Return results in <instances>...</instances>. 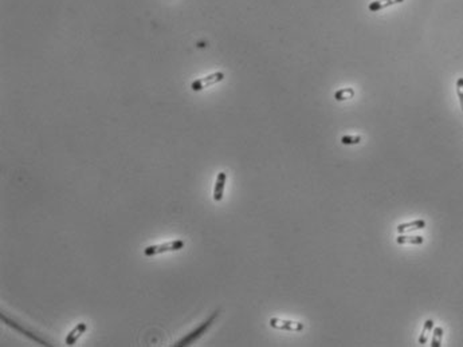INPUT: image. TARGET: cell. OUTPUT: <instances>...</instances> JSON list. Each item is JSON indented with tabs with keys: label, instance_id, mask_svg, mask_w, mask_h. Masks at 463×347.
<instances>
[{
	"label": "cell",
	"instance_id": "cell-1",
	"mask_svg": "<svg viewBox=\"0 0 463 347\" xmlns=\"http://www.w3.org/2000/svg\"><path fill=\"white\" fill-rule=\"evenodd\" d=\"M219 314H221V311H219V310H215V311H214V312H212V314H211L210 316L203 322V323H200L196 329H194L192 331H189L187 335L183 336L181 339H179L173 346L175 347L191 346L192 343H195V342L198 341L199 338H201V336L204 335L207 331L210 330V327L214 325V322H215L216 318L219 316Z\"/></svg>",
	"mask_w": 463,
	"mask_h": 347
},
{
	"label": "cell",
	"instance_id": "cell-2",
	"mask_svg": "<svg viewBox=\"0 0 463 347\" xmlns=\"http://www.w3.org/2000/svg\"><path fill=\"white\" fill-rule=\"evenodd\" d=\"M185 247L184 240L176 239L172 241H165L161 244H153L148 245L146 248H144V255L146 257H153V256L161 255V254H167V252H178L181 251Z\"/></svg>",
	"mask_w": 463,
	"mask_h": 347
},
{
	"label": "cell",
	"instance_id": "cell-3",
	"mask_svg": "<svg viewBox=\"0 0 463 347\" xmlns=\"http://www.w3.org/2000/svg\"><path fill=\"white\" fill-rule=\"evenodd\" d=\"M0 318H1V320H3V322H4V323H6L7 326H10V327H12L14 330L19 331L20 334H23V335H26V336H27V338H30L31 341L37 342V343H39V345H42V346H47V347H51V346H53V345H51V343H50L49 341H46L44 338H42V336H39L38 334L35 332V331L28 330V329H26V327H24V326H23V325H20V323H18L17 320H14V319H11V318H8V316H7L6 314H1V315H0Z\"/></svg>",
	"mask_w": 463,
	"mask_h": 347
},
{
	"label": "cell",
	"instance_id": "cell-4",
	"mask_svg": "<svg viewBox=\"0 0 463 347\" xmlns=\"http://www.w3.org/2000/svg\"><path fill=\"white\" fill-rule=\"evenodd\" d=\"M224 79V74L221 73V71H218V73H212L210 75L203 76V78H199V79H196L191 83V89L194 90V91H201V90H204L207 87H211L216 85V83H219Z\"/></svg>",
	"mask_w": 463,
	"mask_h": 347
},
{
	"label": "cell",
	"instance_id": "cell-5",
	"mask_svg": "<svg viewBox=\"0 0 463 347\" xmlns=\"http://www.w3.org/2000/svg\"><path fill=\"white\" fill-rule=\"evenodd\" d=\"M270 326L273 327V329H277V330H282V331H294V332H298V331L303 330V323L301 322H294V320H287V319H281V318H271L270 319Z\"/></svg>",
	"mask_w": 463,
	"mask_h": 347
},
{
	"label": "cell",
	"instance_id": "cell-6",
	"mask_svg": "<svg viewBox=\"0 0 463 347\" xmlns=\"http://www.w3.org/2000/svg\"><path fill=\"white\" fill-rule=\"evenodd\" d=\"M87 330V325L85 322H80V323H77V326H74V329L66 335L65 338V343L67 346H74L77 342L80 341V338H81Z\"/></svg>",
	"mask_w": 463,
	"mask_h": 347
},
{
	"label": "cell",
	"instance_id": "cell-7",
	"mask_svg": "<svg viewBox=\"0 0 463 347\" xmlns=\"http://www.w3.org/2000/svg\"><path fill=\"white\" fill-rule=\"evenodd\" d=\"M227 183V173L226 172H221L216 176L215 186H214V200L216 202H221L223 200V196H224V186Z\"/></svg>",
	"mask_w": 463,
	"mask_h": 347
},
{
	"label": "cell",
	"instance_id": "cell-8",
	"mask_svg": "<svg viewBox=\"0 0 463 347\" xmlns=\"http://www.w3.org/2000/svg\"><path fill=\"white\" fill-rule=\"evenodd\" d=\"M424 227H425L424 220L418 219V220H414V221L399 224L398 227H396V229H398L399 235H402V234H408V232H412V231H418V229H423Z\"/></svg>",
	"mask_w": 463,
	"mask_h": 347
},
{
	"label": "cell",
	"instance_id": "cell-9",
	"mask_svg": "<svg viewBox=\"0 0 463 347\" xmlns=\"http://www.w3.org/2000/svg\"><path fill=\"white\" fill-rule=\"evenodd\" d=\"M396 243L400 245L411 244V245H420L424 243L423 236H409V235H399L396 237Z\"/></svg>",
	"mask_w": 463,
	"mask_h": 347
},
{
	"label": "cell",
	"instance_id": "cell-10",
	"mask_svg": "<svg viewBox=\"0 0 463 347\" xmlns=\"http://www.w3.org/2000/svg\"><path fill=\"white\" fill-rule=\"evenodd\" d=\"M404 0H375V1H372L371 4H369V11L372 12H377L382 10V8H387L389 6H395V4H399V3H402Z\"/></svg>",
	"mask_w": 463,
	"mask_h": 347
},
{
	"label": "cell",
	"instance_id": "cell-11",
	"mask_svg": "<svg viewBox=\"0 0 463 347\" xmlns=\"http://www.w3.org/2000/svg\"><path fill=\"white\" fill-rule=\"evenodd\" d=\"M434 330V320L432 319H427L424 322V326H423V330H422V334H420L419 339V345H425L427 341H428V335L431 334V331Z\"/></svg>",
	"mask_w": 463,
	"mask_h": 347
},
{
	"label": "cell",
	"instance_id": "cell-12",
	"mask_svg": "<svg viewBox=\"0 0 463 347\" xmlns=\"http://www.w3.org/2000/svg\"><path fill=\"white\" fill-rule=\"evenodd\" d=\"M353 97H355V90L352 87H345V89H341L339 91L334 92L336 101H346V99H350Z\"/></svg>",
	"mask_w": 463,
	"mask_h": 347
},
{
	"label": "cell",
	"instance_id": "cell-13",
	"mask_svg": "<svg viewBox=\"0 0 463 347\" xmlns=\"http://www.w3.org/2000/svg\"><path fill=\"white\" fill-rule=\"evenodd\" d=\"M442 339H443V329L441 326H438L434 329V335H432V342H431V346L432 347H441L442 346Z\"/></svg>",
	"mask_w": 463,
	"mask_h": 347
},
{
	"label": "cell",
	"instance_id": "cell-14",
	"mask_svg": "<svg viewBox=\"0 0 463 347\" xmlns=\"http://www.w3.org/2000/svg\"><path fill=\"white\" fill-rule=\"evenodd\" d=\"M361 142L360 136H344L341 138V144L342 145H357Z\"/></svg>",
	"mask_w": 463,
	"mask_h": 347
},
{
	"label": "cell",
	"instance_id": "cell-15",
	"mask_svg": "<svg viewBox=\"0 0 463 347\" xmlns=\"http://www.w3.org/2000/svg\"><path fill=\"white\" fill-rule=\"evenodd\" d=\"M457 94H458V98H459V102H461V108H462V110H463V76L458 78Z\"/></svg>",
	"mask_w": 463,
	"mask_h": 347
}]
</instances>
